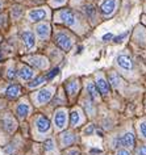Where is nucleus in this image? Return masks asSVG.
I'll use <instances>...</instances> for the list:
<instances>
[{
    "label": "nucleus",
    "instance_id": "4",
    "mask_svg": "<svg viewBox=\"0 0 146 155\" xmlns=\"http://www.w3.org/2000/svg\"><path fill=\"white\" fill-rule=\"evenodd\" d=\"M113 146L114 147L124 146V147H128V149H132V147L134 146V135H133V133L128 131V133H125L122 137L116 138L113 141Z\"/></svg>",
    "mask_w": 146,
    "mask_h": 155
},
{
    "label": "nucleus",
    "instance_id": "12",
    "mask_svg": "<svg viewBox=\"0 0 146 155\" xmlns=\"http://www.w3.org/2000/svg\"><path fill=\"white\" fill-rule=\"evenodd\" d=\"M50 25L48 24V22H41V24H37L36 25V33L37 36L42 38V40H46V38H49L50 36Z\"/></svg>",
    "mask_w": 146,
    "mask_h": 155
},
{
    "label": "nucleus",
    "instance_id": "23",
    "mask_svg": "<svg viewBox=\"0 0 146 155\" xmlns=\"http://www.w3.org/2000/svg\"><path fill=\"white\" fill-rule=\"evenodd\" d=\"M109 80H111L112 87H114V88H117L118 84H120V78H118V75H117V74H114V72H112L109 75Z\"/></svg>",
    "mask_w": 146,
    "mask_h": 155
},
{
    "label": "nucleus",
    "instance_id": "13",
    "mask_svg": "<svg viewBox=\"0 0 146 155\" xmlns=\"http://www.w3.org/2000/svg\"><path fill=\"white\" fill-rule=\"evenodd\" d=\"M34 75V71L32 68L29 67V66H25L22 64L20 70H18V78H20L21 80H24V82H28V80H30Z\"/></svg>",
    "mask_w": 146,
    "mask_h": 155
},
{
    "label": "nucleus",
    "instance_id": "9",
    "mask_svg": "<svg viewBox=\"0 0 146 155\" xmlns=\"http://www.w3.org/2000/svg\"><path fill=\"white\" fill-rule=\"evenodd\" d=\"M46 17H48V12H46L44 8L32 9V11H29V13H28V18H29V21H32V22L45 20Z\"/></svg>",
    "mask_w": 146,
    "mask_h": 155
},
{
    "label": "nucleus",
    "instance_id": "31",
    "mask_svg": "<svg viewBox=\"0 0 146 155\" xmlns=\"http://www.w3.org/2000/svg\"><path fill=\"white\" fill-rule=\"evenodd\" d=\"M65 2H66V0H51V3L54 5H62Z\"/></svg>",
    "mask_w": 146,
    "mask_h": 155
},
{
    "label": "nucleus",
    "instance_id": "17",
    "mask_svg": "<svg viewBox=\"0 0 146 155\" xmlns=\"http://www.w3.org/2000/svg\"><path fill=\"white\" fill-rule=\"evenodd\" d=\"M66 90H67V92H68V95L70 96H75L76 94H78V91H79V82L78 80H75V79L68 80V82L66 83Z\"/></svg>",
    "mask_w": 146,
    "mask_h": 155
},
{
    "label": "nucleus",
    "instance_id": "32",
    "mask_svg": "<svg viewBox=\"0 0 146 155\" xmlns=\"http://www.w3.org/2000/svg\"><path fill=\"white\" fill-rule=\"evenodd\" d=\"M112 38H113V34L108 33V34H105V36L103 37V41H109V40H112Z\"/></svg>",
    "mask_w": 146,
    "mask_h": 155
},
{
    "label": "nucleus",
    "instance_id": "8",
    "mask_svg": "<svg viewBox=\"0 0 146 155\" xmlns=\"http://www.w3.org/2000/svg\"><path fill=\"white\" fill-rule=\"evenodd\" d=\"M36 129L38 133L44 134V133H48L49 130H50V121H49V118H46L45 116H38L36 118Z\"/></svg>",
    "mask_w": 146,
    "mask_h": 155
},
{
    "label": "nucleus",
    "instance_id": "27",
    "mask_svg": "<svg viewBox=\"0 0 146 155\" xmlns=\"http://www.w3.org/2000/svg\"><path fill=\"white\" fill-rule=\"evenodd\" d=\"M136 154L137 155H146V145H141L136 150Z\"/></svg>",
    "mask_w": 146,
    "mask_h": 155
},
{
    "label": "nucleus",
    "instance_id": "1",
    "mask_svg": "<svg viewBox=\"0 0 146 155\" xmlns=\"http://www.w3.org/2000/svg\"><path fill=\"white\" fill-rule=\"evenodd\" d=\"M54 42L57 45H58V48H61L65 51H68L71 48H72V40L71 37L68 36L67 33L65 32H58L55 33L54 36Z\"/></svg>",
    "mask_w": 146,
    "mask_h": 155
},
{
    "label": "nucleus",
    "instance_id": "6",
    "mask_svg": "<svg viewBox=\"0 0 146 155\" xmlns=\"http://www.w3.org/2000/svg\"><path fill=\"white\" fill-rule=\"evenodd\" d=\"M26 62L30 63L32 66L37 68H41V70H46L49 67V62L45 57H41V55H34V57H28L26 58Z\"/></svg>",
    "mask_w": 146,
    "mask_h": 155
},
{
    "label": "nucleus",
    "instance_id": "18",
    "mask_svg": "<svg viewBox=\"0 0 146 155\" xmlns=\"http://www.w3.org/2000/svg\"><path fill=\"white\" fill-rule=\"evenodd\" d=\"M75 142V135L70 133V131H66V133H63L61 135V143H62V146H70L72 143Z\"/></svg>",
    "mask_w": 146,
    "mask_h": 155
},
{
    "label": "nucleus",
    "instance_id": "22",
    "mask_svg": "<svg viewBox=\"0 0 146 155\" xmlns=\"http://www.w3.org/2000/svg\"><path fill=\"white\" fill-rule=\"evenodd\" d=\"M3 124H4V127L8 131H13L15 129H16V124H15V121L11 117H7L4 121H3Z\"/></svg>",
    "mask_w": 146,
    "mask_h": 155
},
{
    "label": "nucleus",
    "instance_id": "35",
    "mask_svg": "<svg viewBox=\"0 0 146 155\" xmlns=\"http://www.w3.org/2000/svg\"><path fill=\"white\" fill-rule=\"evenodd\" d=\"M3 24H4V17H3L2 15H0V26H2Z\"/></svg>",
    "mask_w": 146,
    "mask_h": 155
},
{
    "label": "nucleus",
    "instance_id": "28",
    "mask_svg": "<svg viewBox=\"0 0 146 155\" xmlns=\"http://www.w3.org/2000/svg\"><path fill=\"white\" fill-rule=\"evenodd\" d=\"M94 130H95L94 125H88V127H86V129H84V134L90 135V134H92V133H94Z\"/></svg>",
    "mask_w": 146,
    "mask_h": 155
},
{
    "label": "nucleus",
    "instance_id": "33",
    "mask_svg": "<svg viewBox=\"0 0 146 155\" xmlns=\"http://www.w3.org/2000/svg\"><path fill=\"white\" fill-rule=\"evenodd\" d=\"M67 155H79V150L72 149V150H70V151H67Z\"/></svg>",
    "mask_w": 146,
    "mask_h": 155
},
{
    "label": "nucleus",
    "instance_id": "25",
    "mask_svg": "<svg viewBox=\"0 0 146 155\" xmlns=\"http://www.w3.org/2000/svg\"><path fill=\"white\" fill-rule=\"evenodd\" d=\"M45 150L46 151L55 150V145H54V141H53V139H48V141L45 142Z\"/></svg>",
    "mask_w": 146,
    "mask_h": 155
},
{
    "label": "nucleus",
    "instance_id": "19",
    "mask_svg": "<svg viewBox=\"0 0 146 155\" xmlns=\"http://www.w3.org/2000/svg\"><path fill=\"white\" fill-rule=\"evenodd\" d=\"M83 122V117L79 109H74L71 112V125L72 126H79Z\"/></svg>",
    "mask_w": 146,
    "mask_h": 155
},
{
    "label": "nucleus",
    "instance_id": "10",
    "mask_svg": "<svg viewBox=\"0 0 146 155\" xmlns=\"http://www.w3.org/2000/svg\"><path fill=\"white\" fill-rule=\"evenodd\" d=\"M96 88L99 90V92L103 95V96H107L109 94V87H108V82L104 79V76L101 74L96 75Z\"/></svg>",
    "mask_w": 146,
    "mask_h": 155
},
{
    "label": "nucleus",
    "instance_id": "24",
    "mask_svg": "<svg viewBox=\"0 0 146 155\" xmlns=\"http://www.w3.org/2000/svg\"><path fill=\"white\" fill-rule=\"evenodd\" d=\"M138 131H140L141 137L146 139V120H144V121H141L138 124Z\"/></svg>",
    "mask_w": 146,
    "mask_h": 155
},
{
    "label": "nucleus",
    "instance_id": "34",
    "mask_svg": "<svg viewBox=\"0 0 146 155\" xmlns=\"http://www.w3.org/2000/svg\"><path fill=\"white\" fill-rule=\"evenodd\" d=\"M116 155H130V153L128 150H118Z\"/></svg>",
    "mask_w": 146,
    "mask_h": 155
},
{
    "label": "nucleus",
    "instance_id": "15",
    "mask_svg": "<svg viewBox=\"0 0 146 155\" xmlns=\"http://www.w3.org/2000/svg\"><path fill=\"white\" fill-rule=\"evenodd\" d=\"M117 63L121 68H124V70H132L133 68L132 59H130L128 55H124V54H121V55L117 57Z\"/></svg>",
    "mask_w": 146,
    "mask_h": 155
},
{
    "label": "nucleus",
    "instance_id": "26",
    "mask_svg": "<svg viewBox=\"0 0 146 155\" xmlns=\"http://www.w3.org/2000/svg\"><path fill=\"white\" fill-rule=\"evenodd\" d=\"M7 78H8L9 80H12L16 78V70H15V67H9L8 71H7Z\"/></svg>",
    "mask_w": 146,
    "mask_h": 155
},
{
    "label": "nucleus",
    "instance_id": "21",
    "mask_svg": "<svg viewBox=\"0 0 146 155\" xmlns=\"http://www.w3.org/2000/svg\"><path fill=\"white\" fill-rule=\"evenodd\" d=\"M46 76H38L36 79H33L32 82L29 83V88H37L38 86H41V84H44L46 82Z\"/></svg>",
    "mask_w": 146,
    "mask_h": 155
},
{
    "label": "nucleus",
    "instance_id": "5",
    "mask_svg": "<svg viewBox=\"0 0 146 155\" xmlns=\"http://www.w3.org/2000/svg\"><path fill=\"white\" fill-rule=\"evenodd\" d=\"M67 124V112L66 109H58L54 114V125L57 130H62L66 127Z\"/></svg>",
    "mask_w": 146,
    "mask_h": 155
},
{
    "label": "nucleus",
    "instance_id": "30",
    "mask_svg": "<svg viewBox=\"0 0 146 155\" xmlns=\"http://www.w3.org/2000/svg\"><path fill=\"white\" fill-rule=\"evenodd\" d=\"M126 36H128V32H125V33H122L121 36L116 37V38H114V41H116V42H122V41H124V38H125Z\"/></svg>",
    "mask_w": 146,
    "mask_h": 155
},
{
    "label": "nucleus",
    "instance_id": "37",
    "mask_svg": "<svg viewBox=\"0 0 146 155\" xmlns=\"http://www.w3.org/2000/svg\"><path fill=\"white\" fill-rule=\"evenodd\" d=\"M0 41H2V37H0Z\"/></svg>",
    "mask_w": 146,
    "mask_h": 155
},
{
    "label": "nucleus",
    "instance_id": "2",
    "mask_svg": "<svg viewBox=\"0 0 146 155\" xmlns=\"http://www.w3.org/2000/svg\"><path fill=\"white\" fill-rule=\"evenodd\" d=\"M55 21L58 22H62V24L67 25V26H72L75 24L76 18H75V15L71 12L70 9H61L57 12L55 15Z\"/></svg>",
    "mask_w": 146,
    "mask_h": 155
},
{
    "label": "nucleus",
    "instance_id": "36",
    "mask_svg": "<svg viewBox=\"0 0 146 155\" xmlns=\"http://www.w3.org/2000/svg\"><path fill=\"white\" fill-rule=\"evenodd\" d=\"M0 8H2V3H0Z\"/></svg>",
    "mask_w": 146,
    "mask_h": 155
},
{
    "label": "nucleus",
    "instance_id": "38",
    "mask_svg": "<svg viewBox=\"0 0 146 155\" xmlns=\"http://www.w3.org/2000/svg\"><path fill=\"white\" fill-rule=\"evenodd\" d=\"M0 59H2V57H0Z\"/></svg>",
    "mask_w": 146,
    "mask_h": 155
},
{
    "label": "nucleus",
    "instance_id": "16",
    "mask_svg": "<svg viewBox=\"0 0 146 155\" xmlns=\"http://www.w3.org/2000/svg\"><path fill=\"white\" fill-rule=\"evenodd\" d=\"M29 112H30V107L26 103H20L16 108V114L18 116V118H21V120H24L26 116L29 114Z\"/></svg>",
    "mask_w": 146,
    "mask_h": 155
},
{
    "label": "nucleus",
    "instance_id": "29",
    "mask_svg": "<svg viewBox=\"0 0 146 155\" xmlns=\"http://www.w3.org/2000/svg\"><path fill=\"white\" fill-rule=\"evenodd\" d=\"M58 71H59V68H54V70H53L51 72H49L48 75H46V79H51L53 76H55L57 74H58Z\"/></svg>",
    "mask_w": 146,
    "mask_h": 155
},
{
    "label": "nucleus",
    "instance_id": "7",
    "mask_svg": "<svg viewBox=\"0 0 146 155\" xmlns=\"http://www.w3.org/2000/svg\"><path fill=\"white\" fill-rule=\"evenodd\" d=\"M117 7V0H103L100 4V9L104 16H112L113 12L116 11Z\"/></svg>",
    "mask_w": 146,
    "mask_h": 155
},
{
    "label": "nucleus",
    "instance_id": "3",
    "mask_svg": "<svg viewBox=\"0 0 146 155\" xmlns=\"http://www.w3.org/2000/svg\"><path fill=\"white\" fill-rule=\"evenodd\" d=\"M54 91H55L54 87H46V88H44V90H40L36 94V96H34L36 104L41 105V104L48 103L49 100L53 97V95H54Z\"/></svg>",
    "mask_w": 146,
    "mask_h": 155
},
{
    "label": "nucleus",
    "instance_id": "14",
    "mask_svg": "<svg viewBox=\"0 0 146 155\" xmlns=\"http://www.w3.org/2000/svg\"><path fill=\"white\" fill-rule=\"evenodd\" d=\"M21 95V87L17 84H11L5 90V96L9 99H17Z\"/></svg>",
    "mask_w": 146,
    "mask_h": 155
},
{
    "label": "nucleus",
    "instance_id": "20",
    "mask_svg": "<svg viewBox=\"0 0 146 155\" xmlns=\"http://www.w3.org/2000/svg\"><path fill=\"white\" fill-rule=\"evenodd\" d=\"M87 92H88V95L91 96V99L92 100H98L99 99V92H98V88H96V86L92 82H88L87 83Z\"/></svg>",
    "mask_w": 146,
    "mask_h": 155
},
{
    "label": "nucleus",
    "instance_id": "11",
    "mask_svg": "<svg viewBox=\"0 0 146 155\" xmlns=\"http://www.w3.org/2000/svg\"><path fill=\"white\" fill-rule=\"evenodd\" d=\"M21 38H22V42H24L26 50H32L34 48V45H36V38H34V34L32 32H29V30L22 32Z\"/></svg>",
    "mask_w": 146,
    "mask_h": 155
}]
</instances>
